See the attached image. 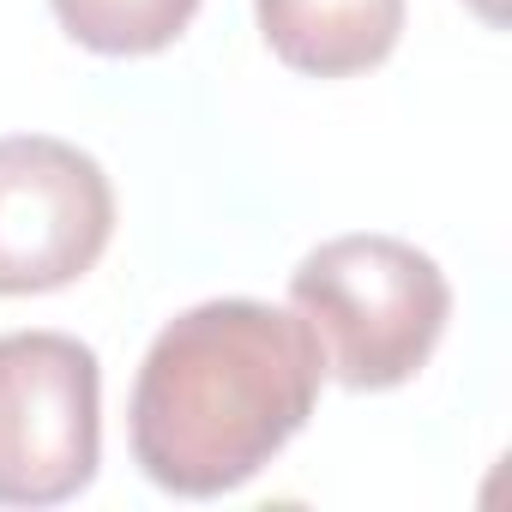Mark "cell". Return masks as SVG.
I'll use <instances>...</instances> for the list:
<instances>
[{"label": "cell", "instance_id": "cell-3", "mask_svg": "<svg viewBox=\"0 0 512 512\" xmlns=\"http://www.w3.org/2000/svg\"><path fill=\"white\" fill-rule=\"evenodd\" d=\"M103 458V368L67 332L0 338V506H61Z\"/></svg>", "mask_w": 512, "mask_h": 512}, {"label": "cell", "instance_id": "cell-6", "mask_svg": "<svg viewBox=\"0 0 512 512\" xmlns=\"http://www.w3.org/2000/svg\"><path fill=\"white\" fill-rule=\"evenodd\" d=\"M49 7L79 49L109 61H139L187 37L199 0H49Z\"/></svg>", "mask_w": 512, "mask_h": 512}, {"label": "cell", "instance_id": "cell-4", "mask_svg": "<svg viewBox=\"0 0 512 512\" xmlns=\"http://www.w3.org/2000/svg\"><path fill=\"white\" fill-rule=\"evenodd\" d=\"M115 241L103 163L49 133L0 139V296H49L97 272Z\"/></svg>", "mask_w": 512, "mask_h": 512}, {"label": "cell", "instance_id": "cell-1", "mask_svg": "<svg viewBox=\"0 0 512 512\" xmlns=\"http://www.w3.org/2000/svg\"><path fill=\"white\" fill-rule=\"evenodd\" d=\"M326 362L308 326L272 302H199L175 314L133 380V464L181 500H217L260 476L314 416Z\"/></svg>", "mask_w": 512, "mask_h": 512}, {"label": "cell", "instance_id": "cell-2", "mask_svg": "<svg viewBox=\"0 0 512 512\" xmlns=\"http://www.w3.org/2000/svg\"><path fill=\"white\" fill-rule=\"evenodd\" d=\"M290 314L308 326L326 380L392 392L434 362L452 320V284L416 241L332 235L290 272Z\"/></svg>", "mask_w": 512, "mask_h": 512}, {"label": "cell", "instance_id": "cell-5", "mask_svg": "<svg viewBox=\"0 0 512 512\" xmlns=\"http://www.w3.org/2000/svg\"><path fill=\"white\" fill-rule=\"evenodd\" d=\"M266 49L308 79H362L404 37V0H253Z\"/></svg>", "mask_w": 512, "mask_h": 512}, {"label": "cell", "instance_id": "cell-7", "mask_svg": "<svg viewBox=\"0 0 512 512\" xmlns=\"http://www.w3.org/2000/svg\"><path fill=\"white\" fill-rule=\"evenodd\" d=\"M464 7H470L482 25H506V0H464Z\"/></svg>", "mask_w": 512, "mask_h": 512}]
</instances>
